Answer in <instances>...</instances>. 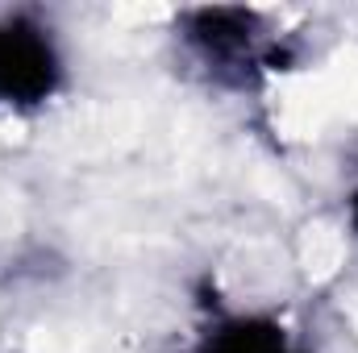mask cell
<instances>
[{
    "instance_id": "cell-1",
    "label": "cell",
    "mask_w": 358,
    "mask_h": 353,
    "mask_svg": "<svg viewBox=\"0 0 358 353\" xmlns=\"http://www.w3.org/2000/svg\"><path fill=\"white\" fill-rule=\"evenodd\" d=\"M183 54L221 88H255L283 63V33L255 8H192L176 21Z\"/></svg>"
},
{
    "instance_id": "cell-3",
    "label": "cell",
    "mask_w": 358,
    "mask_h": 353,
    "mask_svg": "<svg viewBox=\"0 0 358 353\" xmlns=\"http://www.w3.org/2000/svg\"><path fill=\"white\" fill-rule=\"evenodd\" d=\"M183 353H308L304 337L275 312L213 308L187 337Z\"/></svg>"
},
{
    "instance_id": "cell-4",
    "label": "cell",
    "mask_w": 358,
    "mask_h": 353,
    "mask_svg": "<svg viewBox=\"0 0 358 353\" xmlns=\"http://www.w3.org/2000/svg\"><path fill=\"white\" fill-rule=\"evenodd\" d=\"M346 216H350V229H355V237H358V187L350 191V200H346Z\"/></svg>"
},
{
    "instance_id": "cell-2",
    "label": "cell",
    "mask_w": 358,
    "mask_h": 353,
    "mask_svg": "<svg viewBox=\"0 0 358 353\" xmlns=\"http://www.w3.org/2000/svg\"><path fill=\"white\" fill-rule=\"evenodd\" d=\"M67 54L55 25L42 13H0V108L38 112L67 88Z\"/></svg>"
}]
</instances>
